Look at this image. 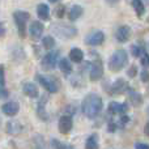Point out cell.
<instances>
[{"mask_svg": "<svg viewBox=\"0 0 149 149\" xmlns=\"http://www.w3.org/2000/svg\"><path fill=\"white\" fill-rule=\"evenodd\" d=\"M103 109V102L101 95L95 94V93H90L82 100L81 102V111L86 118L94 119L101 114Z\"/></svg>", "mask_w": 149, "mask_h": 149, "instance_id": "obj_1", "label": "cell"}, {"mask_svg": "<svg viewBox=\"0 0 149 149\" xmlns=\"http://www.w3.org/2000/svg\"><path fill=\"white\" fill-rule=\"evenodd\" d=\"M128 63V54L126 50H116L113 55L110 56L109 60V68L113 72H118V71L123 70Z\"/></svg>", "mask_w": 149, "mask_h": 149, "instance_id": "obj_2", "label": "cell"}, {"mask_svg": "<svg viewBox=\"0 0 149 149\" xmlns=\"http://www.w3.org/2000/svg\"><path fill=\"white\" fill-rule=\"evenodd\" d=\"M51 31L56 37L63 39H71L77 36V29L74 26H71L68 24L63 22H55L51 25Z\"/></svg>", "mask_w": 149, "mask_h": 149, "instance_id": "obj_3", "label": "cell"}, {"mask_svg": "<svg viewBox=\"0 0 149 149\" xmlns=\"http://www.w3.org/2000/svg\"><path fill=\"white\" fill-rule=\"evenodd\" d=\"M29 17H30V15L28 12H25V10H16V12H13V20H15V24L17 26L18 36L21 38L26 37V22H28Z\"/></svg>", "mask_w": 149, "mask_h": 149, "instance_id": "obj_4", "label": "cell"}, {"mask_svg": "<svg viewBox=\"0 0 149 149\" xmlns=\"http://www.w3.org/2000/svg\"><path fill=\"white\" fill-rule=\"evenodd\" d=\"M59 56H60V51L59 50H52L49 51L43 58H42V68L46 71H52L58 64H59Z\"/></svg>", "mask_w": 149, "mask_h": 149, "instance_id": "obj_5", "label": "cell"}, {"mask_svg": "<svg viewBox=\"0 0 149 149\" xmlns=\"http://www.w3.org/2000/svg\"><path fill=\"white\" fill-rule=\"evenodd\" d=\"M36 80L45 88L47 93H56L59 90V82L55 77L45 76V74H36Z\"/></svg>", "mask_w": 149, "mask_h": 149, "instance_id": "obj_6", "label": "cell"}, {"mask_svg": "<svg viewBox=\"0 0 149 149\" xmlns=\"http://www.w3.org/2000/svg\"><path fill=\"white\" fill-rule=\"evenodd\" d=\"M103 76V64L100 59L89 63V79L92 81H98Z\"/></svg>", "mask_w": 149, "mask_h": 149, "instance_id": "obj_7", "label": "cell"}, {"mask_svg": "<svg viewBox=\"0 0 149 149\" xmlns=\"http://www.w3.org/2000/svg\"><path fill=\"white\" fill-rule=\"evenodd\" d=\"M128 111V105L127 103H120V102H110L107 107V113L109 115H127Z\"/></svg>", "mask_w": 149, "mask_h": 149, "instance_id": "obj_8", "label": "cell"}, {"mask_svg": "<svg viewBox=\"0 0 149 149\" xmlns=\"http://www.w3.org/2000/svg\"><path fill=\"white\" fill-rule=\"evenodd\" d=\"M105 42V34L101 30H94L93 33L88 34L85 38V43L88 46H100Z\"/></svg>", "mask_w": 149, "mask_h": 149, "instance_id": "obj_9", "label": "cell"}, {"mask_svg": "<svg viewBox=\"0 0 149 149\" xmlns=\"http://www.w3.org/2000/svg\"><path fill=\"white\" fill-rule=\"evenodd\" d=\"M43 31H45V26L41 21H33V22L30 24L29 34H30V37H31L33 41H38V39L42 37Z\"/></svg>", "mask_w": 149, "mask_h": 149, "instance_id": "obj_10", "label": "cell"}, {"mask_svg": "<svg viewBox=\"0 0 149 149\" xmlns=\"http://www.w3.org/2000/svg\"><path fill=\"white\" fill-rule=\"evenodd\" d=\"M130 88H128V84H127L126 80L123 79H118L111 84V88H110V94L113 95H118V94H122V93L127 92Z\"/></svg>", "mask_w": 149, "mask_h": 149, "instance_id": "obj_11", "label": "cell"}, {"mask_svg": "<svg viewBox=\"0 0 149 149\" xmlns=\"http://www.w3.org/2000/svg\"><path fill=\"white\" fill-rule=\"evenodd\" d=\"M73 127V119L71 115H62L59 119V124H58V128L62 134H68V132L72 130Z\"/></svg>", "mask_w": 149, "mask_h": 149, "instance_id": "obj_12", "label": "cell"}, {"mask_svg": "<svg viewBox=\"0 0 149 149\" xmlns=\"http://www.w3.org/2000/svg\"><path fill=\"white\" fill-rule=\"evenodd\" d=\"M130 37H131V28H130L128 25H122L116 29L115 38L118 42L124 43V42H127L130 39Z\"/></svg>", "mask_w": 149, "mask_h": 149, "instance_id": "obj_13", "label": "cell"}, {"mask_svg": "<svg viewBox=\"0 0 149 149\" xmlns=\"http://www.w3.org/2000/svg\"><path fill=\"white\" fill-rule=\"evenodd\" d=\"M46 102H47V95H42L41 100L38 101V105H37V116L43 122L49 120V114L46 111Z\"/></svg>", "mask_w": 149, "mask_h": 149, "instance_id": "obj_14", "label": "cell"}, {"mask_svg": "<svg viewBox=\"0 0 149 149\" xmlns=\"http://www.w3.org/2000/svg\"><path fill=\"white\" fill-rule=\"evenodd\" d=\"M1 111L7 116H15L20 111V105L16 101H9V102H5L1 106Z\"/></svg>", "mask_w": 149, "mask_h": 149, "instance_id": "obj_15", "label": "cell"}, {"mask_svg": "<svg viewBox=\"0 0 149 149\" xmlns=\"http://www.w3.org/2000/svg\"><path fill=\"white\" fill-rule=\"evenodd\" d=\"M22 92L25 95L30 98H38L39 97V90L34 82H24L22 85Z\"/></svg>", "mask_w": 149, "mask_h": 149, "instance_id": "obj_16", "label": "cell"}, {"mask_svg": "<svg viewBox=\"0 0 149 149\" xmlns=\"http://www.w3.org/2000/svg\"><path fill=\"white\" fill-rule=\"evenodd\" d=\"M5 131L9 135H18L22 132V124L17 120H9V122H7Z\"/></svg>", "mask_w": 149, "mask_h": 149, "instance_id": "obj_17", "label": "cell"}, {"mask_svg": "<svg viewBox=\"0 0 149 149\" xmlns=\"http://www.w3.org/2000/svg\"><path fill=\"white\" fill-rule=\"evenodd\" d=\"M37 15L41 20L43 21H49L50 20V8L46 3H39L37 5Z\"/></svg>", "mask_w": 149, "mask_h": 149, "instance_id": "obj_18", "label": "cell"}, {"mask_svg": "<svg viewBox=\"0 0 149 149\" xmlns=\"http://www.w3.org/2000/svg\"><path fill=\"white\" fill-rule=\"evenodd\" d=\"M127 92H128V100H130V102L132 103V106L139 107V106L143 103L141 94H140V93H137L136 90H132V89H128Z\"/></svg>", "mask_w": 149, "mask_h": 149, "instance_id": "obj_19", "label": "cell"}, {"mask_svg": "<svg viewBox=\"0 0 149 149\" xmlns=\"http://www.w3.org/2000/svg\"><path fill=\"white\" fill-rule=\"evenodd\" d=\"M82 13H84L82 7L74 4V5H72V7L70 8V10H68V18H70V21H76L77 18L81 17Z\"/></svg>", "mask_w": 149, "mask_h": 149, "instance_id": "obj_20", "label": "cell"}, {"mask_svg": "<svg viewBox=\"0 0 149 149\" xmlns=\"http://www.w3.org/2000/svg\"><path fill=\"white\" fill-rule=\"evenodd\" d=\"M70 60L73 63H81L84 60V51L79 47H73L70 51Z\"/></svg>", "mask_w": 149, "mask_h": 149, "instance_id": "obj_21", "label": "cell"}, {"mask_svg": "<svg viewBox=\"0 0 149 149\" xmlns=\"http://www.w3.org/2000/svg\"><path fill=\"white\" fill-rule=\"evenodd\" d=\"M98 148H100L98 136L95 134H92L85 141V149H98Z\"/></svg>", "mask_w": 149, "mask_h": 149, "instance_id": "obj_22", "label": "cell"}, {"mask_svg": "<svg viewBox=\"0 0 149 149\" xmlns=\"http://www.w3.org/2000/svg\"><path fill=\"white\" fill-rule=\"evenodd\" d=\"M59 70L64 74H71L72 73V65L70 63V59L67 58H62L59 60Z\"/></svg>", "mask_w": 149, "mask_h": 149, "instance_id": "obj_23", "label": "cell"}, {"mask_svg": "<svg viewBox=\"0 0 149 149\" xmlns=\"http://www.w3.org/2000/svg\"><path fill=\"white\" fill-rule=\"evenodd\" d=\"M131 5L134 7L135 12H136V15L139 16V17H141V16L144 15L145 7H144V3L143 1H140V0H134V1H131Z\"/></svg>", "mask_w": 149, "mask_h": 149, "instance_id": "obj_24", "label": "cell"}, {"mask_svg": "<svg viewBox=\"0 0 149 149\" xmlns=\"http://www.w3.org/2000/svg\"><path fill=\"white\" fill-rule=\"evenodd\" d=\"M33 148L34 149H47V144L45 141V139L41 135H37L33 139Z\"/></svg>", "mask_w": 149, "mask_h": 149, "instance_id": "obj_25", "label": "cell"}, {"mask_svg": "<svg viewBox=\"0 0 149 149\" xmlns=\"http://www.w3.org/2000/svg\"><path fill=\"white\" fill-rule=\"evenodd\" d=\"M42 46H43V49L47 50V51H52V49L55 47V39L50 36L45 37V38L42 39Z\"/></svg>", "mask_w": 149, "mask_h": 149, "instance_id": "obj_26", "label": "cell"}, {"mask_svg": "<svg viewBox=\"0 0 149 149\" xmlns=\"http://www.w3.org/2000/svg\"><path fill=\"white\" fill-rule=\"evenodd\" d=\"M51 148L52 149H74L72 145H68L58 139H51Z\"/></svg>", "mask_w": 149, "mask_h": 149, "instance_id": "obj_27", "label": "cell"}, {"mask_svg": "<svg viewBox=\"0 0 149 149\" xmlns=\"http://www.w3.org/2000/svg\"><path fill=\"white\" fill-rule=\"evenodd\" d=\"M144 52H145L144 49H143V47H140V46H137V45H132V46H131V54L134 55L135 58L141 56Z\"/></svg>", "mask_w": 149, "mask_h": 149, "instance_id": "obj_28", "label": "cell"}, {"mask_svg": "<svg viewBox=\"0 0 149 149\" xmlns=\"http://www.w3.org/2000/svg\"><path fill=\"white\" fill-rule=\"evenodd\" d=\"M64 12H65V7L63 4H59V7L55 9V16L59 18H62L63 16H64Z\"/></svg>", "mask_w": 149, "mask_h": 149, "instance_id": "obj_29", "label": "cell"}, {"mask_svg": "<svg viewBox=\"0 0 149 149\" xmlns=\"http://www.w3.org/2000/svg\"><path fill=\"white\" fill-rule=\"evenodd\" d=\"M5 85V72H4V65L0 64V86L4 88Z\"/></svg>", "mask_w": 149, "mask_h": 149, "instance_id": "obj_30", "label": "cell"}, {"mask_svg": "<svg viewBox=\"0 0 149 149\" xmlns=\"http://www.w3.org/2000/svg\"><path fill=\"white\" fill-rule=\"evenodd\" d=\"M137 74V67L135 64H132L131 67L128 68V71H127V76L128 77H135Z\"/></svg>", "mask_w": 149, "mask_h": 149, "instance_id": "obj_31", "label": "cell"}, {"mask_svg": "<svg viewBox=\"0 0 149 149\" xmlns=\"http://www.w3.org/2000/svg\"><path fill=\"white\" fill-rule=\"evenodd\" d=\"M141 65L143 67H149V54L148 52H144L141 55Z\"/></svg>", "mask_w": 149, "mask_h": 149, "instance_id": "obj_32", "label": "cell"}, {"mask_svg": "<svg viewBox=\"0 0 149 149\" xmlns=\"http://www.w3.org/2000/svg\"><path fill=\"white\" fill-rule=\"evenodd\" d=\"M141 81L143 82H148L149 81V72L147 70H143V72H141Z\"/></svg>", "mask_w": 149, "mask_h": 149, "instance_id": "obj_33", "label": "cell"}, {"mask_svg": "<svg viewBox=\"0 0 149 149\" xmlns=\"http://www.w3.org/2000/svg\"><path fill=\"white\" fill-rule=\"evenodd\" d=\"M135 149H149V144H147V143H136Z\"/></svg>", "mask_w": 149, "mask_h": 149, "instance_id": "obj_34", "label": "cell"}, {"mask_svg": "<svg viewBox=\"0 0 149 149\" xmlns=\"http://www.w3.org/2000/svg\"><path fill=\"white\" fill-rule=\"evenodd\" d=\"M8 95H9V93H8L7 89H4V88L0 86V100H4V98H7Z\"/></svg>", "mask_w": 149, "mask_h": 149, "instance_id": "obj_35", "label": "cell"}, {"mask_svg": "<svg viewBox=\"0 0 149 149\" xmlns=\"http://www.w3.org/2000/svg\"><path fill=\"white\" fill-rule=\"evenodd\" d=\"M144 134H145V135H147V136L149 137V122H148V123L144 126Z\"/></svg>", "mask_w": 149, "mask_h": 149, "instance_id": "obj_36", "label": "cell"}, {"mask_svg": "<svg viewBox=\"0 0 149 149\" xmlns=\"http://www.w3.org/2000/svg\"><path fill=\"white\" fill-rule=\"evenodd\" d=\"M5 34V29H4V26H3V24L0 22V37H3Z\"/></svg>", "mask_w": 149, "mask_h": 149, "instance_id": "obj_37", "label": "cell"}, {"mask_svg": "<svg viewBox=\"0 0 149 149\" xmlns=\"http://www.w3.org/2000/svg\"><path fill=\"white\" fill-rule=\"evenodd\" d=\"M147 114H148V116H149V107L147 109Z\"/></svg>", "mask_w": 149, "mask_h": 149, "instance_id": "obj_38", "label": "cell"}]
</instances>
